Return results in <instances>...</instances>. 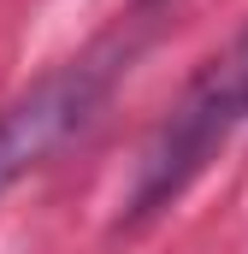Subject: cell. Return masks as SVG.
Listing matches in <instances>:
<instances>
[{"label": "cell", "mask_w": 248, "mask_h": 254, "mask_svg": "<svg viewBox=\"0 0 248 254\" xmlns=\"http://www.w3.org/2000/svg\"><path fill=\"white\" fill-rule=\"evenodd\" d=\"M130 54H136L130 36H107L89 54L54 65L12 107H0V190H12L24 172H36L54 148H65L101 113V101L113 95V83L130 71Z\"/></svg>", "instance_id": "obj_2"}, {"label": "cell", "mask_w": 248, "mask_h": 254, "mask_svg": "<svg viewBox=\"0 0 248 254\" xmlns=\"http://www.w3.org/2000/svg\"><path fill=\"white\" fill-rule=\"evenodd\" d=\"M243 125H248V30L189 83L184 101L148 136V148L130 172V190H124V219L136 225V219H154L160 207H172Z\"/></svg>", "instance_id": "obj_1"}]
</instances>
